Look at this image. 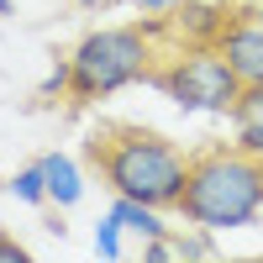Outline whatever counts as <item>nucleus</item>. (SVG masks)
<instances>
[{
    "instance_id": "1",
    "label": "nucleus",
    "mask_w": 263,
    "mask_h": 263,
    "mask_svg": "<svg viewBox=\"0 0 263 263\" xmlns=\"http://www.w3.org/2000/svg\"><path fill=\"white\" fill-rule=\"evenodd\" d=\"M84 158L100 168V179L116 195H132V200H147L158 211H174L184 195V168L190 153L163 137L153 126L137 121H100L84 142Z\"/></svg>"
},
{
    "instance_id": "2",
    "label": "nucleus",
    "mask_w": 263,
    "mask_h": 263,
    "mask_svg": "<svg viewBox=\"0 0 263 263\" xmlns=\"http://www.w3.org/2000/svg\"><path fill=\"white\" fill-rule=\"evenodd\" d=\"M258 211H263V158L242 153L237 142L190 153L184 195L174 216H184L190 227H205V232H242L258 221Z\"/></svg>"
},
{
    "instance_id": "3",
    "label": "nucleus",
    "mask_w": 263,
    "mask_h": 263,
    "mask_svg": "<svg viewBox=\"0 0 263 263\" xmlns=\"http://www.w3.org/2000/svg\"><path fill=\"white\" fill-rule=\"evenodd\" d=\"M163 21H126V27H100V32H84L79 48L69 53V105H90L126 90V84L147 79L158 69L163 48ZM179 48V42H174Z\"/></svg>"
},
{
    "instance_id": "4",
    "label": "nucleus",
    "mask_w": 263,
    "mask_h": 263,
    "mask_svg": "<svg viewBox=\"0 0 263 263\" xmlns=\"http://www.w3.org/2000/svg\"><path fill=\"white\" fill-rule=\"evenodd\" d=\"M147 84H158L179 111H211V116H232L237 95H242V79L232 74V63L216 42L168 48L158 58V69L147 74Z\"/></svg>"
},
{
    "instance_id": "5",
    "label": "nucleus",
    "mask_w": 263,
    "mask_h": 263,
    "mask_svg": "<svg viewBox=\"0 0 263 263\" xmlns=\"http://www.w3.org/2000/svg\"><path fill=\"white\" fill-rule=\"evenodd\" d=\"M216 48L227 53L232 74L242 84H263V21L258 11H242V16H227L221 37H216Z\"/></svg>"
},
{
    "instance_id": "6",
    "label": "nucleus",
    "mask_w": 263,
    "mask_h": 263,
    "mask_svg": "<svg viewBox=\"0 0 263 263\" xmlns=\"http://www.w3.org/2000/svg\"><path fill=\"white\" fill-rule=\"evenodd\" d=\"M232 132H237V147L263 158V84H242V95L232 105Z\"/></svg>"
},
{
    "instance_id": "7",
    "label": "nucleus",
    "mask_w": 263,
    "mask_h": 263,
    "mask_svg": "<svg viewBox=\"0 0 263 263\" xmlns=\"http://www.w3.org/2000/svg\"><path fill=\"white\" fill-rule=\"evenodd\" d=\"M37 163H42V174H48V205L69 211V205L84 200V174H79V163L69 158V153H48V158H37Z\"/></svg>"
},
{
    "instance_id": "8",
    "label": "nucleus",
    "mask_w": 263,
    "mask_h": 263,
    "mask_svg": "<svg viewBox=\"0 0 263 263\" xmlns=\"http://www.w3.org/2000/svg\"><path fill=\"white\" fill-rule=\"evenodd\" d=\"M111 211H116V221H121L126 232H137V237H142V242H153V237H168V232H174V227L163 221V211H158V205L132 200V195H116Z\"/></svg>"
},
{
    "instance_id": "9",
    "label": "nucleus",
    "mask_w": 263,
    "mask_h": 263,
    "mask_svg": "<svg viewBox=\"0 0 263 263\" xmlns=\"http://www.w3.org/2000/svg\"><path fill=\"white\" fill-rule=\"evenodd\" d=\"M21 205H48V174H42V163H27V168H16V179L6 184Z\"/></svg>"
},
{
    "instance_id": "10",
    "label": "nucleus",
    "mask_w": 263,
    "mask_h": 263,
    "mask_svg": "<svg viewBox=\"0 0 263 263\" xmlns=\"http://www.w3.org/2000/svg\"><path fill=\"white\" fill-rule=\"evenodd\" d=\"M216 232H205V227H184V232H168V242H174V258H205V253H216V242H211Z\"/></svg>"
},
{
    "instance_id": "11",
    "label": "nucleus",
    "mask_w": 263,
    "mask_h": 263,
    "mask_svg": "<svg viewBox=\"0 0 263 263\" xmlns=\"http://www.w3.org/2000/svg\"><path fill=\"white\" fill-rule=\"evenodd\" d=\"M121 221H116V211H105L100 221H95V253L100 258H121Z\"/></svg>"
},
{
    "instance_id": "12",
    "label": "nucleus",
    "mask_w": 263,
    "mask_h": 263,
    "mask_svg": "<svg viewBox=\"0 0 263 263\" xmlns=\"http://www.w3.org/2000/svg\"><path fill=\"white\" fill-rule=\"evenodd\" d=\"M48 95H69V58H63V63H53V74L42 79V90H37V100H48Z\"/></svg>"
},
{
    "instance_id": "13",
    "label": "nucleus",
    "mask_w": 263,
    "mask_h": 263,
    "mask_svg": "<svg viewBox=\"0 0 263 263\" xmlns=\"http://www.w3.org/2000/svg\"><path fill=\"white\" fill-rule=\"evenodd\" d=\"M137 11H147V16H168L174 6H184V0H132Z\"/></svg>"
},
{
    "instance_id": "14",
    "label": "nucleus",
    "mask_w": 263,
    "mask_h": 263,
    "mask_svg": "<svg viewBox=\"0 0 263 263\" xmlns=\"http://www.w3.org/2000/svg\"><path fill=\"white\" fill-rule=\"evenodd\" d=\"M0 258H6V263H16V258H27V248H21L16 237H6V232H0Z\"/></svg>"
},
{
    "instance_id": "15",
    "label": "nucleus",
    "mask_w": 263,
    "mask_h": 263,
    "mask_svg": "<svg viewBox=\"0 0 263 263\" xmlns=\"http://www.w3.org/2000/svg\"><path fill=\"white\" fill-rule=\"evenodd\" d=\"M79 6H90V11H95V6H111V0H79Z\"/></svg>"
},
{
    "instance_id": "16",
    "label": "nucleus",
    "mask_w": 263,
    "mask_h": 263,
    "mask_svg": "<svg viewBox=\"0 0 263 263\" xmlns=\"http://www.w3.org/2000/svg\"><path fill=\"white\" fill-rule=\"evenodd\" d=\"M0 16H11V0H0Z\"/></svg>"
},
{
    "instance_id": "17",
    "label": "nucleus",
    "mask_w": 263,
    "mask_h": 263,
    "mask_svg": "<svg viewBox=\"0 0 263 263\" xmlns=\"http://www.w3.org/2000/svg\"><path fill=\"white\" fill-rule=\"evenodd\" d=\"M253 11H258V21H263V6H253Z\"/></svg>"
}]
</instances>
